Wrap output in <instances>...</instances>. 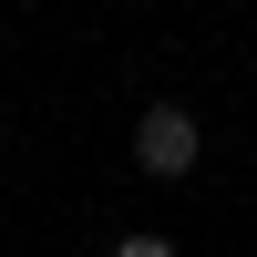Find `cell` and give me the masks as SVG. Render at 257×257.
I'll return each instance as SVG.
<instances>
[{
  "label": "cell",
  "mask_w": 257,
  "mask_h": 257,
  "mask_svg": "<svg viewBox=\"0 0 257 257\" xmlns=\"http://www.w3.org/2000/svg\"><path fill=\"white\" fill-rule=\"evenodd\" d=\"M196 155H206V134H196L185 103H155V113L134 123V165H144L155 185H185V175H196Z\"/></svg>",
  "instance_id": "6da1fadb"
},
{
  "label": "cell",
  "mask_w": 257,
  "mask_h": 257,
  "mask_svg": "<svg viewBox=\"0 0 257 257\" xmlns=\"http://www.w3.org/2000/svg\"><path fill=\"white\" fill-rule=\"evenodd\" d=\"M113 257H175V237H123Z\"/></svg>",
  "instance_id": "7a4b0ae2"
}]
</instances>
